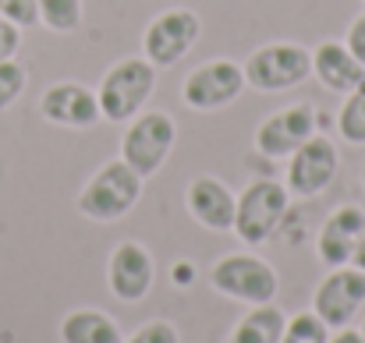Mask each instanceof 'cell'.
I'll return each instance as SVG.
<instances>
[{"instance_id":"obj_1","label":"cell","mask_w":365,"mask_h":343,"mask_svg":"<svg viewBox=\"0 0 365 343\" xmlns=\"http://www.w3.org/2000/svg\"><path fill=\"white\" fill-rule=\"evenodd\" d=\"M138 199H142V177L124 159H110L86 181L75 206L93 223H118L138 206Z\"/></svg>"},{"instance_id":"obj_2","label":"cell","mask_w":365,"mask_h":343,"mask_svg":"<svg viewBox=\"0 0 365 343\" xmlns=\"http://www.w3.org/2000/svg\"><path fill=\"white\" fill-rule=\"evenodd\" d=\"M153 89H156V68L145 57H124L103 75V82L96 89L100 114L114 124H128L131 117L145 110Z\"/></svg>"},{"instance_id":"obj_3","label":"cell","mask_w":365,"mask_h":343,"mask_svg":"<svg viewBox=\"0 0 365 343\" xmlns=\"http://www.w3.org/2000/svg\"><path fill=\"white\" fill-rule=\"evenodd\" d=\"M178 142V124L167 110H142L128 120L121 134V159L145 181L160 174V167L170 159Z\"/></svg>"},{"instance_id":"obj_4","label":"cell","mask_w":365,"mask_h":343,"mask_svg":"<svg viewBox=\"0 0 365 343\" xmlns=\"http://www.w3.org/2000/svg\"><path fill=\"white\" fill-rule=\"evenodd\" d=\"M291 209V195L280 181L273 177H259L252 184H245L242 195H238V209H235V233L238 241H245L248 248H259L266 244Z\"/></svg>"},{"instance_id":"obj_5","label":"cell","mask_w":365,"mask_h":343,"mask_svg":"<svg viewBox=\"0 0 365 343\" xmlns=\"http://www.w3.org/2000/svg\"><path fill=\"white\" fill-rule=\"evenodd\" d=\"M210 283L217 294L231 297V301H242L248 308L255 305H269L277 301V290H280V276L269 262H262L259 255H224L213 269H210Z\"/></svg>"},{"instance_id":"obj_6","label":"cell","mask_w":365,"mask_h":343,"mask_svg":"<svg viewBox=\"0 0 365 343\" xmlns=\"http://www.w3.org/2000/svg\"><path fill=\"white\" fill-rule=\"evenodd\" d=\"M245 82L255 93H287L302 85L312 75V50L298 43H266L252 50V57L242 64Z\"/></svg>"},{"instance_id":"obj_7","label":"cell","mask_w":365,"mask_h":343,"mask_svg":"<svg viewBox=\"0 0 365 343\" xmlns=\"http://www.w3.org/2000/svg\"><path fill=\"white\" fill-rule=\"evenodd\" d=\"M245 89H248V82H245L242 64L231 60V57H217V60H206V64H199L185 75L181 100H185L188 110L213 114V110L231 107Z\"/></svg>"},{"instance_id":"obj_8","label":"cell","mask_w":365,"mask_h":343,"mask_svg":"<svg viewBox=\"0 0 365 343\" xmlns=\"http://www.w3.org/2000/svg\"><path fill=\"white\" fill-rule=\"evenodd\" d=\"M202 36V18L188 7H170L163 14H156L145 25L142 36V57L153 68H174L178 60H185L192 53V46Z\"/></svg>"},{"instance_id":"obj_9","label":"cell","mask_w":365,"mask_h":343,"mask_svg":"<svg viewBox=\"0 0 365 343\" xmlns=\"http://www.w3.org/2000/svg\"><path fill=\"white\" fill-rule=\"evenodd\" d=\"M341 170V152L330 138L323 134H312L298 152L287 156V174H284V188L287 195H298V199H316L323 195L334 177Z\"/></svg>"},{"instance_id":"obj_10","label":"cell","mask_w":365,"mask_h":343,"mask_svg":"<svg viewBox=\"0 0 365 343\" xmlns=\"http://www.w3.org/2000/svg\"><path fill=\"white\" fill-rule=\"evenodd\" d=\"M365 305V273L355 265H337L330 269L316 294H312V312L334 329H348Z\"/></svg>"},{"instance_id":"obj_11","label":"cell","mask_w":365,"mask_h":343,"mask_svg":"<svg viewBox=\"0 0 365 343\" xmlns=\"http://www.w3.org/2000/svg\"><path fill=\"white\" fill-rule=\"evenodd\" d=\"M319 127V114L309 103H291L277 114H269L255 127V152L266 159H287L291 152H298Z\"/></svg>"},{"instance_id":"obj_12","label":"cell","mask_w":365,"mask_h":343,"mask_svg":"<svg viewBox=\"0 0 365 343\" xmlns=\"http://www.w3.org/2000/svg\"><path fill=\"white\" fill-rule=\"evenodd\" d=\"M153 280H156V262H153L145 244L121 241L110 251V258H107V283H110V294L118 301H124V305L142 301L153 290Z\"/></svg>"},{"instance_id":"obj_13","label":"cell","mask_w":365,"mask_h":343,"mask_svg":"<svg viewBox=\"0 0 365 343\" xmlns=\"http://www.w3.org/2000/svg\"><path fill=\"white\" fill-rule=\"evenodd\" d=\"M39 114L57 127H71V131H89L96 127L103 114H100V100L89 85L82 82H57L43 93L39 100Z\"/></svg>"},{"instance_id":"obj_14","label":"cell","mask_w":365,"mask_h":343,"mask_svg":"<svg viewBox=\"0 0 365 343\" xmlns=\"http://www.w3.org/2000/svg\"><path fill=\"white\" fill-rule=\"evenodd\" d=\"M185 206H188V216L199 223V227L213 230V233H224V230L235 227V209H238V195L213 174H199L188 188H185Z\"/></svg>"},{"instance_id":"obj_15","label":"cell","mask_w":365,"mask_h":343,"mask_svg":"<svg viewBox=\"0 0 365 343\" xmlns=\"http://www.w3.org/2000/svg\"><path fill=\"white\" fill-rule=\"evenodd\" d=\"M365 230V209L362 206H341L327 216V223L316 237V251H319V262L337 269V265H351L355 258V248H359V237Z\"/></svg>"},{"instance_id":"obj_16","label":"cell","mask_w":365,"mask_h":343,"mask_svg":"<svg viewBox=\"0 0 365 343\" xmlns=\"http://www.w3.org/2000/svg\"><path fill=\"white\" fill-rule=\"evenodd\" d=\"M312 75L319 78L323 89L341 93V96H348L351 89H359L365 82V68L341 39H323L312 50Z\"/></svg>"},{"instance_id":"obj_17","label":"cell","mask_w":365,"mask_h":343,"mask_svg":"<svg viewBox=\"0 0 365 343\" xmlns=\"http://www.w3.org/2000/svg\"><path fill=\"white\" fill-rule=\"evenodd\" d=\"M61 340L64 343H124L121 326L96 312V308H75L61 322Z\"/></svg>"},{"instance_id":"obj_18","label":"cell","mask_w":365,"mask_h":343,"mask_svg":"<svg viewBox=\"0 0 365 343\" xmlns=\"http://www.w3.org/2000/svg\"><path fill=\"white\" fill-rule=\"evenodd\" d=\"M287 326V315L269 301V305H255L242 322L235 326L231 343H280Z\"/></svg>"},{"instance_id":"obj_19","label":"cell","mask_w":365,"mask_h":343,"mask_svg":"<svg viewBox=\"0 0 365 343\" xmlns=\"http://www.w3.org/2000/svg\"><path fill=\"white\" fill-rule=\"evenodd\" d=\"M337 134L348 145H365V82L344 96V107L337 114Z\"/></svg>"},{"instance_id":"obj_20","label":"cell","mask_w":365,"mask_h":343,"mask_svg":"<svg viewBox=\"0 0 365 343\" xmlns=\"http://www.w3.org/2000/svg\"><path fill=\"white\" fill-rule=\"evenodd\" d=\"M39 21L57 36H71L82 25V0H39Z\"/></svg>"},{"instance_id":"obj_21","label":"cell","mask_w":365,"mask_h":343,"mask_svg":"<svg viewBox=\"0 0 365 343\" xmlns=\"http://www.w3.org/2000/svg\"><path fill=\"white\" fill-rule=\"evenodd\" d=\"M280 343H330V326L316 312H298L287 319Z\"/></svg>"},{"instance_id":"obj_22","label":"cell","mask_w":365,"mask_h":343,"mask_svg":"<svg viewBox=\"0 0 365 343\" xmlns=\"http://www.w3.org/2000/svg\"><path fill=\"white\" fill-rule=\"evenodd\" d=\"M25 82H29V71H25L18 60H4V64H0V114L21 100Z\"/></svg>"},{"instance_id":"obj_23","label":"cell","mask_w":365,"mask_h":343,"mask_svg":"<svg viewBox=\"0 0 365 343\" xmlns=\"http://www.w3.org/2000/svg\"><path fill=\"white\" fill-rule=\"evenodd\" d=\"M124 343H181V333H178L174 322H167V319H153V322L138 326Z\"/></svg>"},{"instance_id":"obj_24","label":"cell","mask_w":365,"mask_h":343,"mask_svg":"<svg viewBox=\"0 0 365 343\" xmlns=\"http://www.w3.org/2000/svg\"><path fill=\"white\" fill-rule=\"evenodd\" d=\"M0 18L18 28H32L39 21V0H0Z\"/></svg>"},{"instance_id":"obj_25","label":"cell","mask_w":365,"mask_h":343,"mask_svg":"<svg viewBox=\"0 0 365 343\" xmlns=\"http://www.w3.org/2000/svg\"><path fill=\"white\" fill-rule=\"evenodd\" d=\"M21 50V28L11 25L7 18H0V64L14 60V53Z\"/></svg>"},{"instance_id":"obj_26","label":"cell","mask_w":365,"mask_h":343,"mask_svg":"<svg viewBox=\"0 0 365 343\" xmlns=\"http://www.w3.org/2000/svg\"><path fill=\"white\" fill-rule=\"evenodd\" d=\"M344 46L359 57V64L365 68V11L348 25V39H344Z\"/></svg>"},{"instance_id":"obj_27","label":"cell","mask_w":365,"mask_h":343,"mask_svg":"<svg viewBox=\"0 0 365 343\" xmlns=\"http://www.w3.org/2000/svg\"><path fill=\"white\" fill-rule=\"evenodd\" d=\"M330 343H365V340H362V333H359V329H351V326H348V329H337V333L330 337Z\"/></svg>"},{"instance_id":"obj_28","label":"cell","mask_w":365,"mask_h":343,"mask_svg":"<svg viewBox=\"0 0 365 343\" xmlns=\"http://www.w3.org/2000/svg\"><path fill=\"white\" fill-rule=\"evenodd\" d=\"M351 265L365 273V230H362V237H359V248H355V258H351Z\"/></svg>"},{"instance_id":"obj_29","label":"cell","mask_w":365,"mask_h":343,"mask_svg":"<svg viewBox=\"0 0 365 343\" xmlns=\"http://www.w3.org/2000/svg\"><path fill=\"white\" fill-rule=\"evenodd\" d=\"M359 333H362V340H365V322H362V329H359Z\"/></svg>"},{"instance_id":"obj_30","label":"cell","mask_w":365,"mask_h":343,"mask_svg":"<svg viewBox=\"0 0 365 343\" xmlns=\"http://www.w3.org/2000/svg\"><path fill=\"white\" fill-rule=\"evenodd\" d=\"M362 188H365V167H362Z\"/></svg>"}]
</instances>
